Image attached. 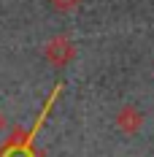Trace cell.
Returning a JSON list of instances; mask_svg holds the SVG:
<instances>
[{
	"label": "cell",
	"instance_id": "cell-1",
	"mask_svg": "<svg viewBox=\"0 0 154 157\" xmlns=\"http://www.w3.org/2000/svg\"><path fill=\"white\" fill-rule=\"evenodd\" d=\"M46 60L51 65H65L73 60V54H76V49H73V44H70V38H65V35H54L51 41L46 44Z\"/></svg>",
	"mask_w": 154,
	"mask_h": 157
},
{
	"label": "cell",
	"instance_id": "cell-4",
	"mask_svg": "<svg viewBox=\"0 0 154 157\" xmlns=\"http://www.w3.org/2000/svg\"><path fill=\"white\" fill-rule=\"evenodd\" d=\"M3 127H6V117L0 114V133H3Z\"/></svg>",
	"mask_w": 154,
	"mask_h": 157
},
{
	"label": "cell",
	"instance_id": "cell-3",
	"mask_svg": "<svg viewBox=\"0 0 154 157\" xmlns=\"http://www.w3.org/2000/svg\"><path fill=\"white\" fill-rule=\"evenodd\" d=\"M49 3H51L57 11H73V8H76L81 0H49Z\"/></svg>",
	"mask_w": 154,
	"mask_h": 157
},
{
	"label": "cell",
	"instance_id": "cell-2",
	"mask_svg": "<svg viewBox=\"0 0 154 157\" xmlns=\"http://www.w3.org/2000/svg\"><path fill=\"white\" fill-rule=\"evenodd\" d=\"M141 125H143V114H141L135 106H122L119 109V114H116V127L122 130V133H127V136H133V133H138Z\"/></svg>",
	"mask_w": 154,
	"mask_h": 157
}]
</instances>
